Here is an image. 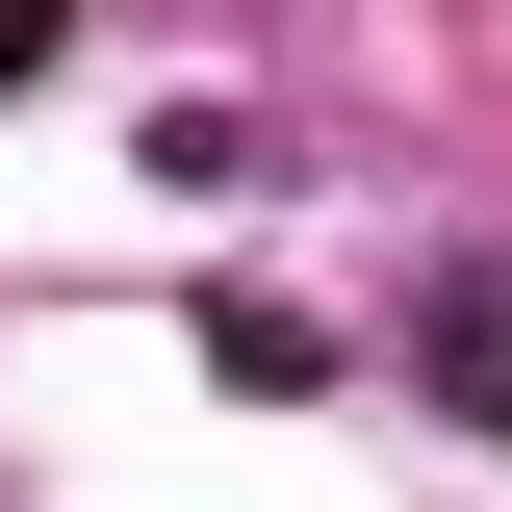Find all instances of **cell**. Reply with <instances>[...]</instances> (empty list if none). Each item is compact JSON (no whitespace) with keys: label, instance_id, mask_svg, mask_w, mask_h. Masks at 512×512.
Wrapping results in <instances>:
<instances>
[]
</instances>
